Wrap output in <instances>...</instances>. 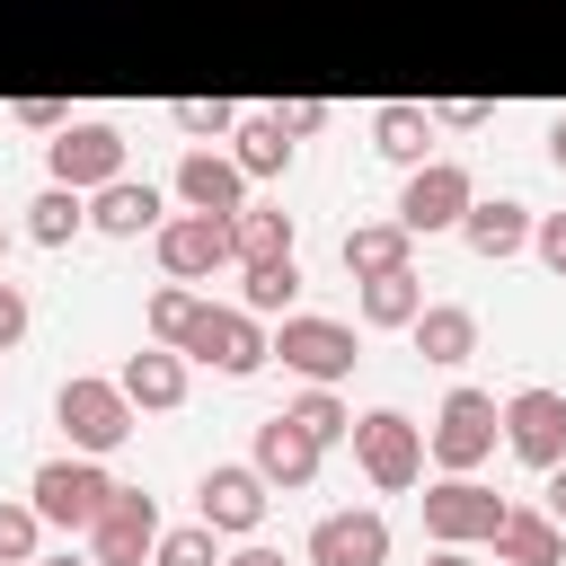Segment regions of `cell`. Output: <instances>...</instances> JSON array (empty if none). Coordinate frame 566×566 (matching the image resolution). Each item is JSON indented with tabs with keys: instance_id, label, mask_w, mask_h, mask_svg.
<instances>
[{
	"instance_id": "6da1fadb",
	"label": "cell",
	"mask_w": 566,
	"mask_h": 566,
	"mask_svg": "<svg viewBox=\"0 0 566 566\" xmlns=\"http://www.w3.org/2000/svg\"><path fill=\"white\" fill-rule=\"evenodd\" d=\"M133 398H124V380H97V371H71L62 389H53V424L71 433V451H115V442H133Z\"/></svg>"
},
{
	"instance_id": "7a4b0ae2",
	"label": "cell",
	"mask_w": 566,
	"mask_h": 566,
	"mask_svg": "<svg viewBox=\"0 0 566 566\" xmlns=\"http://www.w3.org/2000/svg\"><path fill=\"white\" fill-rule=\"evenodd\" d=\"M27 495H35L44 531H80V539H88V522H97L106 495H115V478L97 469V451H62V460H44V469L27 478Z\"/></svg>"
},
{
	"instance_id": "3957f363",
	"label": "cell",
	"mask_w": 566,
	"mask_h": 566,
	"mask_svg": "<svg viewBox=\"0 0 566 566\" xmlns=\"http://www.w3.org/2000/svg\"><path fill=\"white\" fill-rule=\"evenodd\" d=\"M150 248H159V274H168V283H212L221 265H239L230 212H168V221L150 230Z\"/></svg>"
},
{
	"instance_id": "277c9868",
	"label": "cell",
	"mask_w": 566,
	"mask_h": 566,
	"mask_svg": "<svg viewBox=\"0 0 566 566\" xmlns=\"http://www.w3.org/2000/svg\"><path fill=\"white\" fill-rule=\"evenodd\" d=\"M177 354H186V363H212V371H230V380H248V371L274 363V336H265L256 310H212V301H203Z\"/></svg>"
},
{
	"instance_id": "5b68a950",
	"label": "cell",
	"mask_w": 566,
	"mask_h": 566,
	"mask_svg": "<svg viewBox=\"0 0 566 566\" xmlns=\"http://www.w3.org/2000/svg\"><path fill=\"white\" fill-rule=\"evenodd\" d=\"M354 460L380 495H407L424 478V424L398 416V407H371V416H354Z\"/></svg>"
},
{
	"instance_id": "8992f818",
	"label": "cell",
	"mask_w": 566,
	"mask_h": 566,
	"mask_svg": "<svg viewBox=\"0 0 566 566\" xmlns=\"http://www.w3.org/2000/svg\"><path fill=\"white\" fill-rule=\"evenodd\" d=\"M495 433H504L495 389H451V398H442V416H433V433H424V451H433L451 478H478V460L495 451Z\"/></svg>"
},
{
	"instance_id": "52a82bcc",
	"label": "cell",
	"mask_w": 566,
	"mask_h": 566,
	"mask_svg": "<svg viewBox=\"0 0 566 566\" xmlns=\"http://www.w3.org/2000/svg\"><path fill=\"white\" fill-rule=\"evenodd\" d=\"M265 504H274V486H265L256 460H212V469L195 478V513H203L221 539H256Z\"/></svg>"
},
{
	"instance_id": "ba28073f",
	"label": "cell",
	"mask_w": 566,
	"mask_h": 566,
	"mask_svg": "<svg viewBox=\"0 0 566 566\" xmlns=\"http://www.w3.org/2000/svg\"><path fill=\"white\" fill-rule=\"evenodd\" d=\"M495 522H504V495L495 486H478V478L424 486V539L433 548H478V539H495Z\"/></svg>"
},
{
	"instance_id": "9c48e42d",
	"label": "cell",
	"mask_w": 566,
	"mask_h": 566,
	"mask_svg": "<svg viewBox=\"0 0 566 566\" xmlns=\"http://www.w3.org/2000/svg\"><path fill=\"white\" fill-rule=\"evenodd\" d=\"M478 203V177L460 168V159H424V168H407V186H398V221L424 239V230H460V212Z\"/></svg>"
},
{
	"instance_id": "30bf717a",
	"label": "cell",
	"mask_w": 566,
	"mask_h": 566,
	"mask_svg": "<svg viewBox=\"0 0 566 566\" xmlns=\"http://www.w3.org/2000/svg\"><path fill=\"white\" fill-rule=\"evenodd\" d=\"M274 354H283V371H301V380H345V371H354V327H345V318L283 310V327H274Z\"/></svg>"
},
{
	"instance_id": "8fae6325",
	"label": "cell",
	"mask_w": 566,
	"mask_h": 566,
	"mask_svg": "<svg viewBox=\"0 0 566 566\" xmlns=\"http://www.w3.org/2000/svg\"><path fill=\"white\" fill-rule=\"evenodd\" d=\"M44 168H53V186L97 195L106 177H124V133H115V124H62V133L44 142Z\"/></svg>"
},
{
	"instance_id": "7c38bea8",
	"label": "cell",
	"mask_w": 566,
	"mask_h": 566,
	"mask_svg": "<svg viewBox=\"0 0 566 566\" xmlns=\"http://www.w3.org/2000/svg\"><path fill=\"white\" fill-rule=\"evenodd\" d=\"M150 548H159V504H150L142 486H115L106 513L88 522V557H97V566H142Z\"/></svg>"
},
{
	"instance_id": "4fadbf2b",
	"label": "cell",
	"mask_w": 566,
	"mask_h": 566,
	"mask_svg": "<svg viewBox=\"0 0 566 566\" xmlns=\"http://www.w3.org/2000/svg\"><path fill=\"white\" fill-rule=\"evenodd\" d=\"M504 442L531 460V469H557L566 460V389H513L504 398Z\"/></svg>"
},
{
	"instance_id": "5bb4252c",
	"label": "cell",
	"mask_w": 566,
	"mask_h": 566,
	"mask_svg": "<svg viewBox=\"0 0 566 566\" xmlns=\"http://www.w3.org/2000/svg\"><path fill=\"white\" fill-rule=\"evenodd\" d=\"M310 566H389V522H380L371 504L318 513V522H310Z\"/></svg>"
},
{
	"instance_id": "9a60e30c",
	"label": "cell",
	"mask_w": 566,
	"mask_h": 566,
	"mask_svg": "<svg viewBox=\"0 0 566 566\" xmlns=\"http://www.w3.org/2000/svg\"><path fill=\"white\" fill-rule=\"evenodd\" d=\"M177 203H186V212H248V168H239L230 150L195 142V150L177 159Z\"/></svg>"
},
{
	"instance_id": "2e32d148",
	"label": "cell",
	"mask_w": 566,
	"mask_h": 566,
	"mask_svg": "<svg viewBox=\"0 0 566 566\" xmlns=\"http://www.w3.org/2000/svg\"><path fill=\"white\" fill-rule=\"evenodd\" d=\"M531 221H539V212H531L522 195H478V203L460 212V239H469L478 265H504V256L531 248Z\"/></svg>"
},
{
	"instance_id": "e0dca14e",
	"label": "cell",
	"mask_w": 566,
	"mask_h": 566,
	"mask_svg": "<svg viewBox=\"0 0 566 566\" xmlns=\"http://www.w3.org/2000/svg\"><path fill=\"white\" fill-rule=\"evenodd\" d=\"M495 566H557L566 557V522L548 513V504H504V522H495Z\"/></svg>"
},
{
	"instance_id": "ac0fdd59",
	"label": "cell",
	"mask_w": 566,
	"mask_h": 566,
	"mask_svg": "<svg viewBox=\"0 0 566 566\" xmlns=\"http://www.w3.org/2000/svg\"><path fill=\"white\" fill-rule=\"evenodd\" d=\"M168 212H159V186L150 177H106L97 195H88V230H106V239H142V230H159Z\"/></svg>"
},
{
	"instance_id": "d6986e66",
	"label": "cell",
	"mask_w": 566,
	"mask_h": 566,
	"mask_svg": "<svg viewBox=\"0 0 566 566\" xmlns=\"http://www.w3.org/2000/svg\"><path fill=\"white\" fill-rule=\"evenodd\" d=\"M318 460H327V442H318V433H301L292 416H265V424H256V469H265V486H283V495H292V486H310V478H318Z\"/></svg>"
},
{
	"instance_id": "ffe728a7",
	"label": "cell",
	"mask_w": 566,
	"mask_h": 566,
	"mask_svg": "<svg viewBox=\"0 0 566 566\" xmlns=\"http://www.w3.org/2000/svg\"><path fill=\"white\" fill-rule=\"evenodd\" d=\"M124 398L133 407H150V416H168V407H186V354L177 345H142V354H124Z\"/></svg>"
},
{
	"instance_id": "44dd1931",
	"label": "cell",
	"mask_w": 566,
	"mask_h": 566,
	"mask_svg": "<svg viewBox=\"0 0 566 566\" xmlns=\"http://www.w3.org/2000/svg\"><path fill=\"white\" fill-rule=\"evenodd\" d=\"M433 106H407V97H389V106H371V150L380 159H398V168H424L433 159Z\"/></svg>"
},
{
	"instance_id": "7402d4cb",
	"label": "cell",
	"mask_w": 566,
	"mask_h": 566,
	"mask_svg": "<svg viewBox=\"0 0 566 566\" xmlns=\"http://www.w3.org/2000/svg\"><path fill=\"white\" fill-rule=\"evenodd\" d=\"M336 256H345V274H354V283H371V274H398V265L416 256V230H407L398 212H389V221H354Z\"/></svg>"
},
{
	"instance_id": "603a6c76",
	"label": "cell",
	"mask_w": 566,
	"mask_h": 566,
	"mask_svg": "<svg viewBox=\"0 0 566 566\" xmlns=\"http://www.w3.org/2000/svg\"><path fill=\"white\" fill-rule=\"evenodd\" d=\"M407 336H416V354H424V363H442V371H451V363H469V354H478V310H460V301H424Z\"/></svg>"
},
{
	"instance_id": "cb8c5ba5",
	"label": "cell",
	"mask_w": 566,
	"mask_h": 566,
	"mask_svg": "<svg viewBox=\"0 0 566 566\" xmlns=\"http://www.w3.org/2000/svg\"><path fill=\"white\" fill-rule=\"evenodd\" d=\"M230 142H239L230 159H239L248 177H283V168H292V133H283V115H274V106H265V115H239V133H230Z\"/></svg>"
},
{
	"instance_id": "d4e9b609",
	"label": "cell",
	"mask_w": 566,
	"mask_h": 566,
	"mask_svg": "<svg viewBox=\"0 0 566 566\" xmlns=\"http://www.w3.org/2000/svg\"><path fill=\"white\" fill-rule=\"evenodd\" d=\"M80 230H88V195H80V186H44V195L27 203V239H35V248H71Z\"/></svg>"
},
{
	"instance_id": "484cf974",
	"label": "cell",
	"mask_w": 566,
	"mask_h": 566,
	"mask_svg": "<svg viewBox=\"0 0 566 566\" xmlns=\"http://www.w3.org/2000/svg\"><path fill=\"white\" fill-rule=\"evenodd\" d=\"M292 292H301V265L292 256H248L239 265V310L274 318V310H292Z\"/></svg>"
},
{
	"instance_id": "4316f807",
	"label": "cell",
	"mask_w": 566,
	"mask_h": 566,
	"mask_svg": "<svg viewBox=\"0 0 566 566\" xmlns=\"http://www.w3.org/2000/svg\"><path fill=\"white\" fill-rule=\"evenodd\" d=\"M416 310H424L416 265H398V274H371V283H363V327H416Z\"/></svg>"
},
{
	"instance_id": "83f0119b",
	"label": "cell",
	"mask_w": 566,
	"mask_h": 566,
	"mask_svg": "<svg viewBox=\"0 0 566 566\" xmlns=\"http://www.w3.org/2000/svg\"><path fill=\"white\" fill-rule=\"evenodd\" d=\"M283 416H292L301 433H318V442H354V407L336 398V380H310V389H301Z\"/></svg>"
},
{
	"instance_id": "f1b7e54d",
	"label": "cell",
	"mask_w": 566,
	"mask_h": 566,
	"mask_svg": "<svg viewBox=\"0 0 566 566\" xmlns=\"http://www.w3.org/2000/svg\"><path fill=\"white\" fill-rule=\"evenodd\" d=\"M230 230H239V265H248V256H292V212H274V203L230 212Z\"/></svg>"
},
{
	"instance_id": "f546056e",
	"label": "cell",
	"mask_w": 566,
	"mask_h": 566,
	"mask_svg": "<svg viewBox=\"0 0 566 566\" xmlns=\"http://www.w3.org/2000/svg\"><path fill=\"white\" fill-rule=\"evenodd\" d=\"M195 310H203V301H195L186 283H159V292H150V310H142V327H150V345H186V327H195Z\"/></svg>"
},
{
	"instance_id": "4dcf8cb0",
	"label": "cell",
	"mask_w": 566,
	"mask_h": 566,
	"mask_svg": "<svg viewBox=\"0 0 566 566\" xmlns=\"http://www.w3.org/2000/svg\"><path fill=\"white\" fill-rule=\"evenodd\" d=\"M150 566H221V531L195 513L186 531H159V548H150Z\"/></svg>"
},
{
	"instance_id": "1f68e13d",
	"label": "cell",
	"mask_w": 566,
	"mask_h": 566,
	"mask_svg": "<svg viewBox=\"0 0 566 566\" xmlns=\"http://www.w3.org/2000/svg\"><path fill=\"white\" fill-rule=\"evenodd\" d=\"M35 539H44L35 495H0V566H27V557H35Z\"/></svg>"
},
{
	"instance_id": "d6a6232c",
	"label": "cell",
	"mask_w": 566,
	"mask_h": 566,
	"mask_svg": "<svg viewBox=\"0 0 566 566\" xmlns=\"http://www.w3.org/2000/svg\"><path fill=\"white\" fill-rule=\"evenodd\" d=\"M168 115H177V133H195V142H221V133H239V106H230V97H177Z\"/></svg>"
},
{
	"instance_id": "836d02e7",
	"label": "cell",
	"mask_w": 566,
	"mask_h": 566,
	"mask_svg": "<svg viewBox=\"0 0 566 566\" xmlns=\"http://www.w3.org/2000/svg\"><path fill=\"white\" fill-rule=\"evenodd\" d=\"M531 256L566 283V212H539V221H531Z\"/></svg>"
},
{
	"instance_id": "e575fe53",
	"label": "cell",
	"mask_w": 566,
	"mask_h": 566,
	"mask_svg": "<svg viewBox=\"0 0 566 566\" xmlns=\"http://www.w3.org/2000/svg\"><path fill=\"white\" fill-rule=\"evenodd\" d=\"M27 318H35V310H27V283H0V354L27 336Z\"/></svg>"
},
{
	"instance_id": "d590c367",
	"label": "cell",
	"mask_w": 566,
	"mask_h": 566,
	"mask_svg": "<svg viewBox=\"0 0 566 566\" xmlns=\"http://www.w3.org/2000/svg\"><path fill=\"white\" fill-rule=\"evenodd\" d=\"M18 124H27V133H62L71 106H53V97H18Z\"/></svg>"
},
{
	"instance_id": "8d00e7d4",
	"label": "cell",
	"mask_w": 566,
	"mask_h": 566,
	"mask_svg": "<svg viewBox=\"0 0 566 566\" xmlns=\"http://www.w3.org/2000/svg\"><path fill=\"white\" fill-rule=\"evenodd\" d=\"M274 115H283V133H292V142H301V133H318V124H327V106H318V97H292V106H274Z\"/></svg>"
},
{
	"instance_id": "74e56055",
	"label": "cell",
	"mask_w": 566,
	"mask_h": 566,
	"mask_svg": "<svg viewBox=\"0 0 566 566\" xmlns=\"http://www.w3.org/2000/svg\"><path fill=\"white\" fill-rule=\"evenodd\" d=\"M433 124H451V133H478V124H486V106H478V97H451V106H433Z\"/></svg>"
},
{
	"instance_id": "f35d334b",
	"label": "cell",
	"mask_w": 566,
	"mask_h": 566,
	"mask_svg": "<svg viewBox=\"0 0 566 566\" xmlns=\"http://www.w3.org/2000/svg\"><path fill=\"white\" fill-rule=\"evenodd\" d=\"M221 566H283V548H265V539H239Z\"/></svg>"
},
{
	"instance_id": "ab89813d",
	"label": "cell",
	"mask_w": 566,
	"mask_h": 566,
	"mask_svg": "<svg viewBox=\"0 0 566 566\" xmlns=\"http://www.w3.org/2000/svg\"><path fill=\"white\" fill-rule=\"evenodd\" d=\"M539 478H548V486H539V504H548V513L566 522V460H557V469H539Z\"/></svg>"
},
{
	"instance_id": "60d3db41",
	"label": "cell",
	"mask_w": 566,
	"mask_h": 566,
	"mask_svg": "<svg viewBox=\"0 0 566 566\" xmlns=\"http://www.w3.org/2000/svg\"><path fill=\"white\" fill-rule=\"evenodd\" d=\"M548 159H557V168H566V115H557V124H548Z\"/></svg>"
},
{
	"instance_id": "b9f144b4",
	"label": "cell",
	"mask_w": 566,
	"mask_h": 566,
	"mask_svg": "<svg viewBox=\"0 0 566 566\" xmlns=\"http://www.w3.org/2000/svg\"><path fill=\"white\" fill-rule=\"evenodd\" d=\"M424 566H478V557H469V548H433Z\"/></svg>"
},
{
	"instance_id": "7bdbcfd3",
	"label": "cell",
	"mask_w": 566,
	"mask_h": 566,
	"mask_svg": "<svg viewBox=\"0 0 566 566\" xmlns=\"http://www.w3.org/2000/svg\"><path fill=\"white\" fill-rule=\"evenodd\" d=\"M27 566H97V557H27Z\"/></svg>"
},
{
	"instance_id": "ee69618b",
	"label": "cell",
	"mask_w": 566,
	"mask_h": 566,
	"mask_svg": "<svg viewBox=\"0 0 566 566\" xmlns=\"http://www.w3.org/2000/svg\"><path fill=\"white\" fill-rule=\"evenodd\" d=\"M0 283H9V230H0Z\"/></svg>"
}]
</instances>
